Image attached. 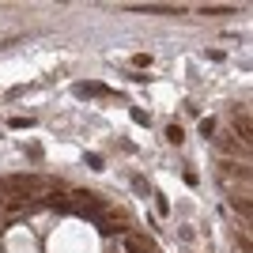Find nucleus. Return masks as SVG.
I'll use <instances>...</instances> for the list:
<instances>
[{
    "label": "nucleus",
    "mask_w": 253,
    "mask_h": 253,
    "mask_svg": "<svg viewBox=\"0 0 253 253\" xmlns=\"http://www.w3.org/2000/svg\"><path fill=\"white\" fill-rule=\"evenodd\" d=\"M219 174H223V178L250 181V167H242V163H231V159H223V163H219Z\"/></svg>",
    "instance_id": "nucleus-2"
},
{
    "label": "nucleus",
    "mask_w": 253,
    "mask_h": 253,
    "mask_svg": "<svg viewBox=\"0 0 253 253\" xmlns=\"http://www.w3.org/2000/svg\"><path fill=\"white\" fill-rule=\"evenodd\" d=\"M167 140H170V144H181V140H185V132H181L178 125H170V128H167Z\"/></svg>",
    "instance_id": "nucleus-4"
},
{
    "label": "nucleus",
    "mask_w": 253,
    "mask_h": 253,
    "mask_svg": "<svg viewBox=\"0 0 253 253\" xmlns=\"http://www.w3.org/2000/svg\"><path fill=\"white\" fill-rule=\"evenodd\" d=\"M231 208L238 211V215H246V219H250V215H253L250 201H246V197H238V189H231Z\"/></svg>",
    "instance_id": "nucleus-3"
},
{
    "label": "nucleus",
    "mask_w": 253,
    "mask_h": 253,
    "mask_svg": "<svg viewBox=\"0 0 253 253\" xmlns=\"http://www.w3.org/2000/svg\"><path fill=\"white\" fill-rule=\"evenodd\" d=\"M227 11H234V8H201V15H227Z\"/></svg>",
    "instance_id": "nucleus-6"
},
{
    "label": "nucleus",
    "mask_w": 253,
    "mask_h": 253,
    "mask_svg": "<svg viewBox=\"0 0 253 253\" xmlns=\"http://www.w3.org/2000/svg\"><path fill=\"white\" fill-rule=\"evenodd\" d=\"M49 181L38 178V174H15V178L4 181V189L11 193V197H34V193H42Z\"/></svg>",
    "instance_id": "nucleus-1"
},
{
    "label": "nucleus",
    "mask_w": 253,
    "mask_h": 253,
    "mask_svg": "<svg viewBox=\"0 0 253 253\" xmlns=\"http://www.w3.org/2000/svg\"><path fill=\"white\" fill-rule=\"evenodd\" d=\"M132 64H136V68H148L151 57H148V53H136V57H132Z\"/></svg>",
    "instance_id": "nucleus-5"
}]
</instances>
